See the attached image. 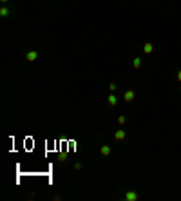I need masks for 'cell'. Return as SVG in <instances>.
Wrapping results in <instances>:
<instances>
[{
    "label": "cell",
    "mask_w": 181,
    "mask_h": 201,
    "mask_svg": "<svg viewBox=\"0 0 181 201\" xmlns=\"http://www.w3.org/2000/svg\"><path fill=\"white\" fill-rule=\"evenodd\" d=\"M109 89H111V92H114V91L118 89V85H116V83H109Z\"/></svg>",
    "instance_id": "obj_11"
},
{
    "label": "cell",
    "mask_w": 181,
    "mask_h": 201,
    "mask_svg": "<svg viewBox=\"0 0 181 201\" xmlns=\"http://www.w3.org/2000/svg\"><path fill=\"white\" fill-rule=\"evenodd\" d=\"M9 13H11V9H9L7 5H2V7H0V16H2V18L9 16Z\"/></svg>",
    "instance_id": "obj_9"
},
{
    "label": "cell",
    "mask_w": 181,
    "mask_h": 201,
    "mask_svg": "<svg viewBox=\"0 0 181 201\" xmlns=\"http://www.w3.org/2000/svg\"><path fill=\"white\" fill-rule=\"evenodd\" d=\"M107 103H109L111 107H116V103H118V98H116V94H114V92H111V96L107 98Z\"/></svg>",
    "instance_id": "obj_8"
},
{
    "label": "cell",
    "mask_w": 181,
    "mask_h": 201,
    "mask_svg": "<svg viewBox=\"0 0 181 201\" xmlns=\"http://www.w3.org/2000/svg\"><path fill=\"white\" fill-rule=\"evenodd\" d=\"M152 51H154V44H150V42L143 44V53H145V54H150Z\"/></svg>",
    "instance_id": "obj_7"
},
{
    "label": "cell",
    "mask_w": 181,
    "mask_h": 201,
    "mask_svg": "<svg viewBox=\"0 0 181 201\" xmlns=\"http://www.w3.org/2000/svg\"><path fill=\"white\" fill-rule=\"evenodd\" d=\"M123 198H125V201H138L140 199V194H138L136 190H127Z\"/></svg>",
    "instance_id": "obj_1"
},
{
    "label": "cell",
    "mask_w": 181,
    "mask_h": 201,
    "mask_svg": "<svg viewBox=\"0 0 181 201\" xmlns=\"http://www.w3.org/2000/svg\"><path fill=\"white\" fill-rule=\"evenodd\" d=\"M179 91H181V87H179Z\"/></svg>",
    "instance_id": "obj_15"
},
{
    "label": "cell",
    "mask_w": 181,
    "mask_h": 201,
    "mask_svg": "<svg viewBox=\"0 0 181 201\" xmlns=\"http://www.w3.org/2000/svg\"><path fill=\"white\" fill-rule=\"evenodd\" d=\"M125 138H127V131L120 129V131H116V132H114V140H116V141H123Z\"/></svg>",
    "instance_id": "obj_3"
},
{
    "label": "cell",
    "mask_w": 181,
    "mask_h": 201,
    "mask_svg": "<svg viewBox=\"0 0 181 201\" xmlns=\"http://www.w3.org/2000/svg\"><path fill=\"white\" fill-rule=\"evenodd\" d=\"M178 82H181V69L178 71Z\"/></svg>",
    "instance_id": "obj_13"
},
{
    "label": "cell",
    "mask_w": 181,
    "mask_h": 201,
    "mask_svg": "<svg viewBox=\"0 0 181 201\" xmlns=\"http://www.w3.org/2000/svg\"><path fill=\"white\" fill-rule=\"evenodd\" d=\"M141 65H143V60H141V56H134V58H132V67L138 71V69H141Z\"/></svg>",
    "instance_id": "obj_6"
},
{
    "label": "cell",
    "mask_w": 181,
    "mask_h": 201,
    "mask_svg": "<svg viewBox=\"0 0 181 201\" xmlns=\"http://www.w3.org/2000/svg\"><path fill=\"white\" fill-rule=\"evenodd\" d=\"M0 2H2V4H5V2H9V0H0Z\"/></svg>",
    "instance_id": "obj_14"
},
{
    "label": "cell",
    "mask_w": 181,
    "mask_h": 201,
    "mask_svg": "<svg viewBox=\"0 0 181 201\" xmlns=\"http://www.w3.org/2000/svg\"><path fill=\"white\" fill-rule=\"evenodd\" d=\"M100 154H102L103 158L111 156V154H112V149H111V145H102V147H100Z\"/></svg>",
    "instance_id": "obj_4"
},
{
    "label": "cell",
    "mask_w": 181,
    "mask_h": 201,
    "mask_svg": "<svg viewBox=\"0 0 181 201\" xmlns=\"http://www.w3.org/2000/svg\"><path fill=\"white\" fill-rule=\"evenodd\" d=\"M116 122H118L120 125H125V123H127V116H118V120H116Z\"/></svg>",
    "instance_id": "obj_10"
},
{
    "label": "cell",
    "mask_w": 181,
    "mask_h": 201,
    "mask_svg": "<svg viewBox=\"0 0 181 201\" xmlns=\"http://www.w3.org/2000/svg\"><path fill=\"white\" fill-rule=\"evenodd\" d=\"M74 170H82V163H74Z\"/></svg>",
    "instance_id": "obj_12"
},
{
    "label": "cell",
    "mask_w": 181,
    "mask_h": 201,
    "mask_svg": "<svg viewBox=\"0 0 181 201\" xmlns=\"http://www.w3.org/2000/svg\"><path fill=\"white\" fill-rule=\"evenodd\" d=\"M134 98H136V92H134L132 89H127V91L123 92V100H125L127 103H131V102H134Z\"/></svg>",
    "instance_id": "obj_2"
},
{
    "label": "cell",
    "mask_w": 181,
    "mask_h": 201,
    "mask_svg": "<svg viewBox=\"0 0 181 201\" xmlns=\"http://www.w3.org/2000/svg\"><path fill=\"white\" fill-rule=\"evenodd\" d=\"M36 58H38V51H27L25 53V60L27 62H36Z\"/></svg>",
    "instance_id": "obj_5"
}]
</instances>
